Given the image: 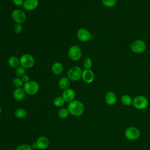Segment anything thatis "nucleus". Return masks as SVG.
Segmentation results:
<instances>
[{"label":"nucleus","mask_w":150,"mask_h":150,"mask_svg":"<svg viewBox=\"0 0 150 150\" xmlns=\"http://www.w3.org/2000/svg\"><path fill=\"white\" fill-rule=\"evenodd\" d=\"M67 108L70 114L74 117L81 115L84 111V104L81 101L77 100H74L69 103Z\"/></svg>","instance_id":"nucleus-1"},{"label":"nucleus","mask_w":150,"mask_h":150,"mask_svg":"<svg viewBox=\"0 0 150 150\" xmlns=\"http://www.w3.org/2000/svg\"><path fill=\"white\" fill-rule=\"evenodd\" d=\"M149 104L148 98L142 95H138L132 99V105L137 110H143L146 109Z\"/></svg>","instance_id":"nucleus-2"},{"label":"nucleus","mask_w":150,"mask_h":150,"mask_svg":"<svg viewBox=\"0 0 150 150\" xmlns=\"http://www.w3.org/2000/svg\"><path fill=\"white\" fill-rule=\"evenodd\" d=\"M20 65L25 69L32 68L35 63V60L32 55L29 53L22 54L19 58Z\"/></svg>","instance_id":"nucleus-3"},{"label":"nucleus","mask_w":150,"mask_h":150,"mask_svg":"<svg viewBox=\"0 0 150 150\" xmlns=\"http://www.w3.org/2000/svg\"><path fill=\"white\" fill-rule=\"evenodd\" d=\"M130 49L133 53L135 54H141L146 50V45L144 40L137 39L131 43Z\"/></svg>","instance_id":"nucleus-4"},{"label":"nucleus","mask_w":150,"mask_h":150,"mask_svg":"<svg viewBox=\"0 0 150 150\" xmlns=\"http://www.w3.org/2000/svg\"><path fill=\"white\" fill-rule=\"evenodd\" d=\"M83 70L81 68L78 66H74L71 67L67 71V77L70 80L76 81L81 78Z\"/></svg>","instance_id":"nucleus-5"},{"label":"nucleus","mask_w":150,"mask_h":150,"mask_svg":"<svg viewBox=\"0 0 150 150\" xmlns=\"http://www.w3.org/2000/svg\"><path fill=\"white\" fill-rule=\"evenodd\" d=\"M69 58L72 61H78L82 56V51L77 45H73L69 47L67 51Z\"/></svg>","instance_id":"nucleus-6"},{"label":"nucleus","mask_w":150,"mask_h":150,"mask_svg":"<svg viewBox=\"0 0 150 150\" xmlns=\"http://www.w3.org/2000/svg\"><path fill=\"white\" fill-rule=\"evenodd\" d=\"M124 135L125 138L129 141H135L140 137L141 132L138 128L130 126L125 130Z\"/></svg>","instance_id":"nucleus-7"},{"label":"nucleus","mask_w":150,"mask_h":150,"mask_svg":"<svg viewBox=\"0 0 150 150\" xmlns=\"http://www.w3.org/2000/svg\"><path fill=\"white\" fill-rule=\"evenodd\" d=\"M23 88L26 94L32 96L36 94L39 91L40 86L38 82L33 80H30L24 84Z\"/></svg>","instance_id":"nucleus-8"},{"label":"nucleus","mask_w":150,"mask_h":150,"mask_svg":"<svg viewBox=\"0 0 150 150\" xmlns=\"http://www.w3.org/2000/svg\"><path fill=\"white\" fill-rule=\"evenodd\" d=\"M11 17L12 20L16 23L22 24L26 19V15L25 12L20 9H14L11 13Z\"/></svg>","instance_id":"nucleus-9"},{"label":"nucleus","mask_w":150,"mask_h":150,"mask_svg":"<svg viewBox=\"0 0 150 150\" xmlns=\"http://www.w3.org/2000/svg\"><path fill=\"white\" fill-rule=\"evenodd\" d=\"M76 35L77 39L81 42H86L91 38V33L90 31L86 28H80L78 29Z\"/></svg>","instance_id":"nucleus-10"},{"label":"nucleus","mask_w":150,"mask_h":150,"mask_svg":"<svg viewBox=\"0 0 150 150\" xmlns=\"http://www.w3.org/2000/svg\"><path fill=\"white\" fill-rule=\"evenodd\" d=\"M39 4V0H24L22 6L26 11H31L36 9Z\"/></svg>","instance_id":"nucleus-11"},{"label":"nucleus","mask_w":150,"mask_h":150,"mask_svg":"<svg viewBox=\"0 0 150 150\" xmlns=\"http://www.w3.org/2000/svg\"><path fill=\"white\" fill-rule=\"evenodd\" d=\"M81 79L86 83H91L94 80V73L91 69H84L83 70Z\"/></svg>","instance_id":"nucleus-12"},{"label":"nucleus","mask_w":150,"mask_h":150,"mask_svg":"<svg viewBox=\"0 0 150 150\" xmlns=\"http://www.w3.org/2000/svg\"><path fill=\"white\" fill-rule=\"evenodd\" d=\"M76 96L75 91L71 88H68L64 90L62 93V97L64 100L65 102L70 103L74 100Z\"/></svg>","instance_id":"nucleus-13"},{"label":"nucleus","mask_w":150,"mask_h":150,"mask_svg":"<svg viewBox=\"0 0 150 150\" xmlns=\"http://www.w3.org/2000/svg\"><path fill=\"white\" fill-rule=\"evenodd\" d=\"M36 143L38 149H45L49 146L50 141L47 137L45 136H41L37 139Z\"/></svg>","instance_id":"nucleus-14"},{"label":"nucleus","mask_w":150,"mask_h":150,"mask_svg":"<svg viewBox=\"0 0 150 150\" xmlns=\"http://www.w3.org/2000/svg\"><path fill=\"white\" fill-rule=\"evenodd\" d=\"M104 100L107 105H113L115 104L117 100V97L115 93L112 91H108L105 95Z\"/></svg>","instance_id":"nucleus-15"},{"label":"nucleus","mask_w":150,"mask_h":150,"mask_svg":"<svg viewBox=\"0 0 150 150\" xmlns=\"http://www.w3.org/2000/svg\"><path fill=\"white\" fill-rule=\"evenodd\" d=\"M52 72L55 75H60L64 70V66L63 64L59 62L53 63L51 67Z\"/></svg>","instance_id":"nucleus-16"},{"label":"nucleus","mask_w":150,"mask_h":150,"mask_svg":"<svg viewBox=\"0 0 150 150\" xmlns=\"http://www.w3.org/2000/svg\"><path fill=\"white\" fill-rule=\"evenodd\" d=\"M26 96V93L23 88H16L13 92V96L15 100L22 101L23 100Z\"/></svg>","instance_id":"nucleus-17"},{"label":"nucleus","mask_w":150,"mask_h":150,"mask_svg":"<svg viewBox=\"0 0 150 150\" xmlns=\"http://www.w3.org/2000/svg\"><path fill=\"white\" fill-rule=\"evenodd\" d=\"M70 85V80L67 77H63L60 79L58 82V86L60 88L64 90L68 88Z\"/></svg>","instance_id":"nucleus-18"},{"label":"nucleus","mask_w":150,"mask_h":150,"mask_svg":"<svg viewBox=\"0 0 150 150\" xmlns=\"http://www.w3.org/2000/svg\"><path fill=\"white\" fill-rule=\"evenodd\" d=\"M8 63L11 67L16 68L20 65V60L17 57L15 56H10L8 59Z\"/></svg>","instance_id":"nucleus-19"},{"label":"nucleus","mask_w":150,"mask_h":150,"mask_svg":"<svg viewBox=\"0 0 150 150\" xmlns=\"http://www.w3.org/2000/svg\"><path fill=\"white\" fill-rule=\"evenodd\" d=\"M27 114H28L27 111L26 110V109H25L23 108H17L15 111V112H14L15 117L19 119L24 118L27 115Z\"/></svg>","instance_id":"nucleus-20"},{"label":"nucleus","mask_w":150,"mask_h":150,"mask_svg":"<svg viewBox=\"0 0 150 150\" xmlns=\"http://www.w3.org/2000/svg\"><path fill=\"white\" fill-rule=\"evenodd\" d=\"M121 102L125 106H130L132 105V98L129 94H124L121 97Z\"/></svg>","instance_id":"nucleus-21"},{"label":"nucleus","mask_w":150,"mask_h":150,"mask_svg":"<svg viewBox=\"0 0 150 150\" xmlns=\"http://www.w3.org/2000/svg\"><path fill=\"white\" fill-rule=\"evenodd\" d=\"M69 114L68 109L66 108H61L57 112V116L60 119H66Z\"/></svg>","instance_id":"nucleus-22"},{"label":"nucleus","mask_w":150,"mask_h":150,"mask_svg":"<svg viewBox=\"0 0 150 150\" xmlns=\"http://www.w3.org/2000/svg\"><path fill=\"white\" fill-rule=\"evenodd\" d=\"M65 101L62 96L56 97L53 100V104L56 107H61L64 104Z\"/></svg>","instance_id":"nucleus-23"},{"label":"nucleus","mask_w":150,"mask_h":150,"mask_svg":"<svg viewBox=\"0 0 150 150\" xmlns=\"http://www.w3.org/2000/svg\"><path fill=\"white\" fill-rule=\"evenodd\" d=\"M118 0H101L103 5L107 8H112L116 5Z\"/></svg>","instance_id":"nucleus-24"},{"label":"nucleus","mask_w":150,"mask_h":150,"mask_svg":"<svg viewBox=\"0 0 150 150\" xmlns=\"http://www.w3.org/2000/svg\"><path fill=\"white\" fill-rule=\"evenodd\" d=\"M12 84L15 88H21L24 85V83L20 77H15L12 80Z\"/></svg>","instance_id":"nucleus-25"},{"label":"nucleus","mask_w":150,"mask_h":150,"mask_svg":"<svg viewBox=\"0 0 150 150\" xmlns=\"http://www.w3.org/2000/svg\"><path fill=\"white\" fill-rule=\"evenodd\" d=\"M25 72H26V69L23 67H22L21 66L16 67L15 71V73L16 77H20V78H21L23 75L25 74Z\"/></svg>","instance_id":"nucleus-26"},{"label":"nucleus","mask_w":150,"mask_h":150,"mask_svg":"<svg viewBox=\"0 0 150 150\" xmlns=\"http://www.w3.org/2000/svg\"><path fill=\"white\" fill-rule=\"evenodd\" d=\"M93 64L92 60L90 57H86L83 60V66L85 69H90Z\"/></svg>","instance_id":"nucleus-27"},{"label":"nucleus","mask_w":150,"mask_h":150,"mask_svg":"<svg viewBox=\"0 0 150 150\" xmlns=\"http://www.w3.org/2000/svg\"><path fill=\"white\" fill-rule=\"evenodd\" d=\"M16 150H33L31 146L27 144H22L19 145L16 148Z\"/></svg>","instance_id":"nucleus-28"},{"label":"nucleus","mask_w":150,"mask_h":150,"mask_svg":"<svg viewBox=\"0 0 150 150\" xmlns=\"http://www.w3.org/2000/svg\"><path fill=\"white\" fill-rule=\"evenodd\" d=\"M13 30L14 32L16 34H20L21 33H22L23 30V27L22 26V24L15 23L13 26Z\"/></svg>","instance_id":"nucleus-29"},{"label":"nucleus","mask_w":150,"mask_h":150,"mask_svg":"<svg viewBox=\"0 0 150 150\" xmlns=\"http://www.w3.org/2000/svg\"><path fill=\"white\" fill-rule=\"evenodd\" d=\"M23 0H12L13 4L18 6H21L23 5Z\"/></svg>","instance_id":"nucleus-30"},{"label":"nucleus","mask_w":150,"mask_h":150,"mask_svg":"<svg viewBox=\"0 0 150 150\" xmlns=\"http://www.w3.org/2000/svg\"><path fill=\"white\" fill-rule=\"evenodd\" d=\"M21 79H22L23 82L24 83V84L26 83H27V82H28V81H29L30 80L29 76L28 74H25V75H23V76L21 77Z\"/></svg>","instance_id":"nucleus-31"},{"label":"nucleus","mask_w":150,"mask_h":150,"mask_svg":"<svg viewBox=\"0 0 150 150\" xmlns=\"http://www.w3.org/2000/svg\"><path fill=\"white\" fill-rule=\"evenodd\" d=\"M30 146H31V147H32V149H38V146H37V145H36V142H33V143H32V144Z\"/></svg>","instance_id":"nucleus-32"},{"label":"nucleus","mask_w":150,"mask_h":150,"mask_svg":"<svg viewBox=\"0 0 150 150\" xmlns=\"http://www.w3.org/2000/svg\"><path fill=\"white\" fill-rule=\"evenodd\" d=\"M1 112H2V109H1V107H0V114H1Z\"/></svg>","instance_id":"nucleus-33"},{"label":"nucleus","mask_w":150,"mask_h":150,"mask_svg":"<svg viewBox=\"0 0 150 150\" xmlns=\"http://www.w3.org/2000/svg\"><path fill=\"white\" fill-rule=\"evenodd\" d=\"M6 150H13V149H7Z\"/></svg>","instance_id":"nucleus-34"}]
</instances>
